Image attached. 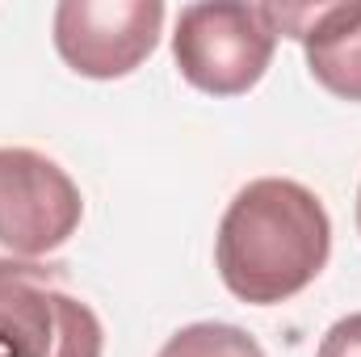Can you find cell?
<instances>
[{
    "label": "cell",
    "instance_id": "cell-1",
    "mask_svg": "<svg viewBox=\"0 0 361 357\" xmlns=\"http://www.w3.org/2000/svg\"><path fill=\"white\" fill-rule=\"evenodd\" d=\"M328 253L332 219L324 202L290 177L248 181L223 210L214 240L223 286L252 307L302 294L324 273Z\"/></svg>",
    "mask_w": 361,
    "mask_h": 357
},
{
    "label": "cell",
    "instance_id": "cell-2",
    "mask_svg": "<svg viewBox=\"0 0 361 357\" xmlns=\"http://www.w3.org/2000/svg\"><path fill=\"white\" fill-rule=\"evenodd\" d=\"M85 198L51 156L0 147V282L55 277V253L76 236Z\"/></svg>",
    "mask_w": 361,
    "mask_h": 357
},
{
    "label": "cell",
    "instance_id": "cell-3",
    "mask_svg": "<svg viewBox=\"0 0 361 357\" xmlns=\"http://www.w3.org/2000/svg\"><path fill=\"white\" fill-rule=\"evenodd\" d=\"M277 47L269 4H189L177 17L173 59L197 92L240 97L261 85Z\"/></svg>",
    "mask_w": 361,
    "mask_h": 357
},
{
    "label": "cell",
    "instance_id": "cell-4",
    "mask_svg": "<svg viewBox=\"0 0 361 357\" xmlns=\"http://www.w3.org/2000/svg\"><path fill=\"white\" fill-rule=\"evenodd\" d=\"M160 30V0H63L55 8V51L89 80L130 76L156 51Z\"/></svg>",
    "mask_w": 361,
    "mask_h": 357
},
{
    "label": "cell",
    "instance_id": "cell-5",
    "mask_svg": "<svg viewBox=\"0 0 361 357\" xmlns=\"http://www.w3.org/2000/svg\"><path fill=\"white\" fill-rule=\"evenodd\" d=\"M105 332L89 303L42 282H0V357H101Z\"/></svg>",
    "mask_w": 361,
    "mask_h": 357
},
{
    "label": "cell",
    "instance_id": "cell-6",
    "mask_svg": "<svg viewBox=\"0 0 361 357\" xmlns=\"http://www.w3.org/2000/svg\"><path fill=\"white\" fill-rule=\"evenodd\" d=\"M298 42L307 51V72L324 89L345 101H361V0L315 4Z\"/></svg>",
    "mask_w": 361,
    "mask_h": 357
},
{
    "label": "cell",
    "instance_id": "cell-7",
    "mask_svg": "<svg viewBox=\"0 0 361 357\" xmlns=\"http://www.w3.org/2000/svg\"><path fill=\"white\" fill-rule=\"evenodd\" d=\"M160 357H265V349L235 324H189L164 341Z\"/></svg>",
    "mask_w": 361,
    "mask_h": 357
},
{
    "label": "cell",
    "instance_id": "cell-8",
    "mask_svg": "<svg viewBox=\"0 0 361 357\" xmlns=\"http://www.w3.org/2000/svg\"><path fill=\"white\" fill-rule=\"evenodd\" d=\"M315 357H361V311L357 315H345L336 320L324 341H319V353Z\"/></svg>",
    "mask_w": 361,
    "mask_h": 357
},
{
    "label": "cell",
    "instance_id": "cell-9",
    "mask_svg": "<svg viewBox=\"0 0 361 357\" xmlns=\"http://www.w3.org/2000/svg\"><path fill=\"white\" fill-rule=\"evenodd\" d=\"M357 231H361V189H357Z\"/></svg>",
    "mask_w": 361,
    "mask_h": 357
}]
</instances>
